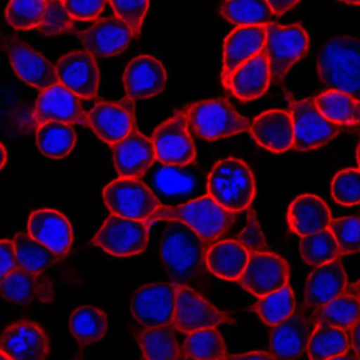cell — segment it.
Returning a JSON list of instances; mask_svg holds the SVG:
<instances>
[{"label":"cell","instance_id":"obj_1","mask_svg":"<svg viewBox=\"0 0 360 360\" xmlns=\"http://www.w3.org/2000/svg\"><path fill=\"white\" fill-rule=\"evenodd\" d=\"M141 180L162 207H179L207 196V175L195 164L179 166L156 161Z\"/></svg>","mask_w":360,"mask_h":360},{"label":"cell","instance_id":"obj_2","mask_svg":"<svg viewBox=\"0 0 360 360\" xmlns=\"http://www.w3.org/2000/svg\"><path fill=\"white\" fill-rule=\"evenodd\" d=\"M207 247L186 224L168 221L162 235L160 258L175 285H188L200 275Z\"/></svg>","mask_w":360,"mask_h":360},{"label":"cell","instance_id":"obj_3","mask_svg":"<svg viewBox=\"0 0 360 360\" xmlns=\"http://www.w3.org/2000/svg\"><path fill=\"white\" fill-rule=\"evenodd\" d=\"M321 82L330 88L360 97V39L340 34L330 38L317 55Z\"/></svg>","mask_w":360,"mask_h":360},{"label":"cell","instance_id":"obj_4","mask_svg":"<svg viewBox=\"0 0 360 360\" xmlns=\"http://www.w3.org/2000/svg\"><path fill=\"white\" fill-rule=\"evenodd\" d=\"M255 194L253 173L240 159H222L207 175V196L231 213L249 209Z\"/></svg>","mask_w":360,"mask_h":360},{"label":"cell","instance_id":"obj_5","mask_svg":"<svg viewBox=\"0 0 360 360\" xmlns=\"http://www.w3.org/2000/svg\"><path fill=\"white\" fill-rule=\"evenodd\" d=\"M235 213L226 211L211 197L192 201L179 207H160L151 218L155 221H180L190 226L207 245V249L234 223Z\"/></svg>","mask_w":360,"mask_h":360},{"label":"cell","instance_id":"obj_6","mask_svg":"<svg viewBox=\"0 0 360 360\" xmlns=\"http://www.w3.org/2000/svg\"><path fill=\"white\" fill-rule=\"evenodd\" d=\"M188 130L207 141L233 137L250 130L251 122L224 99H202L184 109Z\"/></svg>","mask_w":360,"mask_h":360},{"label":"cell","instance_id":"obj_7","mask_svg":"<svg viewBox=\"0 0 360 360\" xmlns=\"http://www.w3.org/2000/svg\"><path fill=\"white\" fill-rule=\"evenodd\" d=\"M264 53L270 67L271 82L281 84L292 67L308 52L309 35L300 23L266 25Z\"/></svg>","mask_w":360,"mask_h":360},{"label":"cell","instance_id":"obj_8","mask_svg":"<svg viewBox=\"0 0 360 360\" xmlns=\"http://www.w3.org/2000/svg\"><path fill=\"white\" fill-rule=\"evenodd\" d=\"M294 128V149L309 151L329 144L342 127L334 124L319 111L314 99H295L288 94Z\"/></svg>","mask_w":360,"mask_h":360},{"label":"cell","instance_id":"obj_9","mask_svg":"<svg viewBox=\"0 0 360 360\" xmlns=\"http://www.w3.org/2000/svg\"><path fill=\"white\" fill-rule=\"evenodd\" d=\"M103 197L111 215L126 219L149 221L162 207L141 179L120 178L105 186Z\"/></svg>","mask_w":360,"mask_h":360},{"label":"cell","instance_id":"obj_10","mask_svg":"<svg viewBox=\"0 0 360 360\" xmlns=\"http://www.w3.org/2000/svg\"><path fill=\"white\" fill-rule=\"evenodd\" d=\"M149 232L148 221L111 215L95 235L93 244L114 257H132L147 249Z\"/></svg>","mask_w":360,"mask_h":360},{"label":"cell","instance_id":"obj_11","mask_svg":"<svg viewBox=\"0 0 360 360\" xmlns=\"http://www.w3.org/2000/svg\"><path fill=\"white\" fill-rule=\"evenodd\" d=\"M158 162L166 165L194 164L197 152L184 110L160 124L152 135Z\"/></svg>","mask_w":360,"mask_h":360},{"label":"cell","instance_id":"obj_12","mask_svg":"<svg viewBox=\"0 0 360 360\" xmlns=\"http://www.w3.org/2000/svg\"><path fill=\"white\" fill-rule=\"evenodd\" d=\"M177 285L158 283L143 285L131 300L133 317L145 328L172 325L176 306Z\"/></svg>","mask_w":360,"mask_h":360},{"label":"cell","instance_id":"obj_13","mask_svg":"<svg viewBox=\"0 0 360 360\" xmlns=\"http://www.w3.org/2000/svg\"><path fill=\"white\" fill-rule=\"evenodd\" d=\"M228 314L218 310L188 285H177L176 306L172 327L180 333L188 334L201 330L215 329L231 323Z\"/></svg>","mask_w":360,"mask_h":360},{"label":"cell","instance_id":"obj_14","mask_svg":"<svg viewBox=\"0 0 360 360\" xmlns=\"http://www.w3.org/2000/svg\"><path fill=\"white\" fill-rule=\"evenodd\" d=\"M289 263L276 254L264 252L250 254L238 283L245 291L262 298L289 285Z\"/></svg>","mask_w":360,"mask_h":360},{"label":"cell","instance_id":"obj_15","mask_svg":"<svg viewBox=\"0 0 360 360\" xmlns=\"http://www.w3.org/2000/svg\"><path fill=\"white\" fill-rule=\"evenodd\" d=\"M86 123L101 141L114 145L136 128L134 101L129 99L98 101L86 113Z\"/></svg>","mask_w":360,"mask_h":360},{"label":"cell","instance_id":"obj_16","mask_svg":"<svg viewBox=\"0 0 360 360\" xmlns=\"http://www.w3.org/2000/svg\"><path fill=\"white\" fill-rule=\"evenodd\" d=\"M11 66L20 80L39 91L58 84L56 68L41 53L17 37L6 40Z\"/></svg>","mask_w":360,"mask_h":360},{"label":"cell","instance_id":"obj_17","mask_svg":"<svg viewBox=\"0 0 360 360\" xmlns=\"http://www.w3.org/2000/svg\"><path fill=\"white\" fill-rule=\"evenodd\" d=\"M55 68L59 84L80 99H94L98 94L101 72L96 58L88 51H72L63 55Z\"/></svg>","mask_w":360,"mask_h":360},{"label":"cell","instance_id":"obj_18","mask_svg":"<svg viewBox=\"0 0 360 360\" xmlns=\"http://www.w3.org/2000/svg\"><path fill=\"white\" fill-rule=\"evenodd\" d=\"M0 350L11 360H46L50 342L39 323L21 321L12 323L2 332Z\"/></svg>","mask_w":360,"mask_h":360},{"label":"cell","instance_id":"obj_19","mask_svg":"<svg viewBox=\"0 0 360 360\" xmlns=\"http://www.w3.org/2000/svg\"><path fill=\"white\" fill-rule=\"evenodd\" d=\"M84 50L93 56L112 57L124 52L134 39L130 27L116 15L95 21L78 33Z\"/></svg>","mask_w":360,"mask_h":360},{"label":"cell","instance_id":"obj_20","mask_svg":"<svg viewBox=\"0 0 360 360\" xmlns=\"http://www.w3.org/2000/svg\"><path fill=\"white\" fill-rule=\"evenodd\" d=\"M34 118L38 126L58 122L88 127L82 99L59 82L40 93L36 101Z\"/></svg>","mask_w":360,"mask_h":360},{"label":"cell","instance_id":"obj_21","mask_svg":"<svg viewBox=\"0 0 360 360\" xmlns=\"http://www.w3.org/2000/svg\"><path fill=\"white\" fill-rule=\"evenodd\" d=\"M111 149L118 175L124 179H141L158 161L153 142L137 127Z\"/></svg>","mask_w":360,"mask_h":360},{"label":"cell","instance_id":"obj_22","mask_svg":"<svg viewBox=\"0 0 360 360\" xmlns=\"http://www.w3.org/2000/svg\"><path fill=\"white\" fill-rule=\"evenodd\" d=\"M27 234L60 259L68 256L73 244L71 223L63 213L55 209L33 211L27 222Z\"/></svg>","mask_w":360,"mask_h":360},{"label":"cell","instance_id":"obj_23","mask_svg":"<svg viewBox=\"0 0 360 360\" xmlns=\"http://www.w3.org/2000/svg\"><path fill=\"white\" fill-rule=\"evenodd\" d=\"M168 74L162 61L151 55H141L127 66L124 85L127 99L131 101L150 99L166 88Z\"/></svg>","mask_w":360,"mask_h":360},{"label":"cell","instance_id":"obj_24","mask_svg":"<svg viewBox=\"0 0 360 360\" xmlns=\"http://www.w3.org/2000/svg\"><path fill=\"white\" fill-rule=\"evenodd\" d=\"M315 325L311 316L294 313L273 327L270 335L271 354L281 360H293L302 356L308 348Z\"/></svg>","mask_w":360,"mask_h":360},{"label":"cell","instance_id":"obj_25","mask_svg":"<svg viewBox=\"0 0 360 360\" xmlns=\"http://www.w3.org/2000/svg\"><path fill=\"white\" fill-rule=\"evenodd\" d=\"M249 131L258 145L273 154H283L293 148V122L287 110L262 112L254 118Z\"/></svg>","mask_w":360,"mask_h":360},{"label":"cell","instance_id":"obj_26","mask_svg":"<svg viewBox=\"0 0 360 360\" xmlns=\"http://www.w3.org/2000/svg\"><path fill=\"white\" fill-rule=\"evenodd\" d=\"M348 287V277L340 259L315 268L307 279L304 306L317 310L344 295Z\"/></svg>","mask_w":360,"mask_h":360},{"label":"cell","instance_id":"obj_27","mask_svg":"<svg viewBox=\"0 0 360 360\" xmlns=\"http://www.w3.org/2000/svg\"><path fill=\"white\" fill-rule=\"evenodd\" d=\"M0 296L19 306L49 304L54 300V285L44 274L17 268L0 283Z\"/></svg>","mask_w":360,"mask_h":360},{"label":"cell","instance_id":"obj_28","mask_svg":"<svg viewBox=\"0 0 360 360\" xmlns=\"http://www.w3.org/2000/svg\"><path fill=\"white\" fill-rule=\"evenodd\" d=\"M266 37V25L237 27L226 36L224 44L222 84L243 63L264 51Z\"/></svg>","mask_w":360,"mask_h":360},{"label":"cell","instance_id":"obj_29","mask_svg":"<svg viewBox=\"0 0 360 360\" xmlns=\"http://www.w3.org/2000/svg\"><path fill=\"white\" fill-rule=\"evenodd\" d=\"M271 84L270 67L264 51L235 70L224 86L243 101L259 99Z\"/></svg>","mask_w":360,"mask_h":360},{"label":"cell","instance_id":"obj_30","mask_svg":"<svg viewBox=\"0 0 360 360\" xmlns=\"http://www.w3.org/2000/svg\"><path fill=\"white\" fill-rule=\"evenodd\" d=\"M290 230L298 236L306 237L329 230L332 213L325 201L312 194H304L292 201L288 209Z\"/></svg>","mask_w":360,"mask_h":360},{"label":"cell","instance_id":"obj_31","mask_svg":"<svg viewBox=\"0 0 360 360\" xmlns=\"http://www.w3.org/2000/svg\"><path fill=\"white\" fill-rule=\"evenodd\" d=\"M249 258V252L238 241H219L207 249L205 266L218 278L238 281L247 268Z\"/></svg>","mask_w":360,"mask_h":360},{"label":"cell","instance_id":"obj_32","mask_svg":"<svg viewBox=\"0 0 360 360\" xmlns=\"http://www.w3.org/2000/svg\"><path fill=\"white\" fill-rule=\"evenodd\" d=\"M69 327L80 346H90L105 338L109 330V321L101 309L84 306L72 313Z\"/></svg>","mask_w":360,"mask_h":360},{"label":"cell","instance_id":"obj_33","mask_svg":"<svg viewBox=\"0 0 360 360\" xmlns=\"http://www.w3.org/2000/svg\"><path fill=\"white\" fill-rule=\"evenodd\" d=\"M77 141L73 125L49 122L38 126L36 145L46 158L63 159L71 154Z\"/></svg>","mask_w":360,"mask_h":360},{"label":"cell","instance_id":"obj_34","mask_svg":"<svg viewBox=\"0 0 360 360\" xmlns=\"http://www.w3.org/2000/svg\"><path fill=\"white\" fill-rule=\"evenodd\" d=\"M137 342L146 360H179L181 348L172 325L146 328L137 336Z\"/></svg>","mask_w":360,"mask_h":360},{"label":"cell","instance_id":"obj_35","mask_svg":"<svg viewBox=\"0 0 360 360\" xmlns=\"http://www.w3.org/2000/svg\"><path fill=\"white\" fill-rule=\"evenodd\" d=\"M319 111L340 126L360 125V99L338 90H327L315 97Z\"/></svg>","mask_w":360,"mask_h":360},{"label":"cell","instance_id":"obj_36","mask_svg":"<svg viewBox=\"0 0 360 360\" xmlns=\"http://www.w3.org/2000/svg\"><path fill=\"white\" fill-rule=\"evenodd\" d=\"M13 242L16 253L17 268L27 272L44 274L60 259L29 234L18 232L15 235Z\"/></svg>","mask_w":360,"mask_h":360},{"label":"cell","instance_id":"obj_37","mask_svg":"<svg viewBox=\"0 0 360 360\" xmlns=\"http://www.w3.org/2000/svg\"><path fill=\"white\" fill-rule=\"evenodd\" d=\"M350 350L348 331L319 323L315 325L307 352L310 360H329Z\"/></svg>","mask_w":360,"mask_h":360},{"label":"cell","instance_id":"obj_38","mask_svg":"<svg viewBox=\"0 0 360 360\" xmlns=\"http://www.w3.org/2000/svg\"><path fill=\"white\" fill-rule=\"evenodd\" d=\"M311 318L315 325L325 323L349 331L360 319V302L354 296L344 294L333 302L313 311Z\"/></svg>","mask_w":360,"mask_h":360},{"label":"cell","instance_id":"obj_39","mask_svg":"<svg viewBox=\"0 0 360 360\" xmlns=\"http://www.w3.org/2000/svg\"><path fill=\"white\" fill-rule=\"evenodd\" d=\"M224 18L238 27L268 25L276 23L268 1H226L220 8Z\"/></svg>","mask_w":360,"mask_h":360},{"label":"cell","instance_id":"obj_40","mask_svg":"<svg viewBox=\"0 0 360 360\" xmlns=\"http://www.w3.org/2000/svg\"><path fill=\"white\" fill-rule=\"evenodd\" d=\"M181 355L191 360H224L228 354L226 342L219 331L207 329L186 336Z\"/></svg>","mask_w":360,"mask_h":360},{"label":"cell","instance_id":"obj_41","mask_svg":"<svg viewBox=\"0 0 360 360\" xmlns=\"http://www.w3.org/2000/svg\"><path fill=\"white\" fill-rule=\"evenodd\" d=\"M296 300L290 285L258 298L252 309L259 318L270 327H275L295 313Z\"/></svg>","mask_w":360,"mask_h":360},{"label":"cell","instance_id":"obj_42","mask_svg":"<svg viewBox=\"0 0 360 360\" xmlns=\"http://www.w3.org/2000/svg\"><path fill=\"white\" fill-rule=\"evenodd\" d=\"M300 251L302 260L314 268L325 266L342 257L340 247L329 230L302 237Z\"/></svg>","mask_w":360,"mask_h":360},{"label":"cell","instance_id":"obj_43","mask_svg":"<svg viewBox=\"0 0 360 360\" xmlns=\"http://www.w3.org/2000/svg\"><path fill=\"white\" fill-rule=\"evenodd\" d=\"M46 1H11L6 8V19L8 25L15 30L38 29L44 19Z\"/></svg>","mask_w":360,"mask_h":360},{"label":"cell","instance_id":"obj_44","mask_svg":"<svg viewBox=\"0 0 360 360\" xmlns=\"http://www.w3.org/2000/svg\"><path fill=\"white\" fill-rule=\"evenodd\" d=\"M329 230L340 247V255L360 252V220L357 216H347L332 220Z\"/></svg>","mask_w":360,"mask_h":360},{"label":"cell","instance_id":"obj_45","mask_svg":"<svg viewBox=\"0 0 360 360\" xmlns=\"http://www.w3.org/2000/svg\"><path fill=\"white\" fill-rule=\"evenodd\" d=\"M331 194L342 206L360 204V169L347 168L336 173L332 180Z\"/></svg>","mask_w":360,"mask_h":360},{"label":"cell","instance_id":"obj_46","mask_svg":"<svg viewBox=\"0 0 360 360\" xmlns=\"http://www.w3.org/2000/svg\"><path fill=\"white\" fill-rule=\"evenodd\" d=\"M74 19L68 12L65 1L51 0L46 1L44 19L38 31L46 35H58L70 31L73 27Z\"/></svg>","mask_w":360,"mask_h":360},{"label":"cell","instance_id":"obj_47","mask_svg":"<svg viewBox=\"0 0 360 360\" xmlns=\"http://www.w3.org/2000/svg\"><path fill=\"white\" fill-rule=\"evenodd\" d=\"M110 6L132 31L134 38H139L143 29V20L150 8L149 1H110Z\"/></svg>","mask_w":360,"mask_h":360},{"label":"cell","instance_id":"obj_48","mask_svg":"<svg viewBox=\"0 0 360 360\" xmlns=\"http://www.w3.org/2000/svg\"><path fill=\"white\" fill-rule=\"evenodd\" d=\"M237 241L249 252V254L268 252L266 237L256 217L255 211H250L247 217V223L237 237Z\"/></svg>","mask_w":360,"mask_h":360},{"label":"cell","instance_id":"obj_49","mask_svg":"<svg viewBox=\"0 0 360 360\" xmlns=\"http://www.w3.org/2000/svg\"><path fill=\"white\" fill-rule=\"evenodd\" d=\"M105 4V1H65V8L72 18L82 21L98 18Z\"/></svg>","mask_w":360,"mask_h":360},{"label":"cell","instance_id":"obj_50","mask_svg":"<svg viewBox=\"0 0 360 360\" xmlns=\"http://www.w3.org/2000/svg\"><path fill=\"white\" fill-rule=\"evenodd\" d=\"M16 268L14 242L13 240H0V283Z\"/></svg>","mask_w":360,"mask_h":360},{"label":"cell","instance_id":"obj_51","mask_svg":"<svg viewBox=\"0 0 360 360\" xmlns=\"http://www.w3.org/2000/svg\"><path fill=\"white\" fill-rule=\"evenodd\" d=\"M224 360H276L271 353L264 351H253L245 354L226 355Z\"/></svg>","mask_w":360,"mask_h":360},{"label":"cell","instance_id":"obj_52","mask_svg":"<svg viewBox=\"0 0 360 360\" xmlns=\"http://www.w3.org/2000/svg\"><path fill=\"white\" fill-rule=\"evenodd\" d=\"M298 4L300 1H285V0H270L268 1L269 6L276 17L281 16L288 11L295 8Z\"/></svg>","mask_w":360,"mask_h":360},{"label":"cell","instance_id":"obj_53","mask_svg":"<svg viewBox=\"0 0 360 360\" xmlns=\"http://www.w3.org/2000/svg\"><path fill=\"white\" fill-rule=\"evenodd\" d=\"M350 349H352L356 359L360 360V319L348 331Z\"/></svg>","mask_w":360,"mask_h":360},{"label":"cell","instance_id":"obj_54","mask_svg":"<svg viewBox=\"0 0 360 360\" xmlns=\"http://www.w3.org/2000/svg\"><path fill=\"white\" fill-rule=\"evenodd\" d=\"M347 292H348L349 295L354 296L360 302V280L347 287Z\"/></svg>","mask_w":360,"mask_h":360},{"label":"cell","instance_id":"obj_55","mask_svg":"<svg viewBox=\"0 0 360 360\" xmlns=\"http://www.w3.org/2000/svg\"><path fill=\"white\" fill-rule=\"evenodd\" d=\"M6 161H8V152L4 144L0 142V171L6 166Z\"/></svg>","mask_w":360,"mask_h":360},{"label":"cell","instance_id":"obj_56","mask_svg":"<svg viewBox=\"0 0 360 360\" xmlns=\"http://www.w3.org/2000/svg\"><path fill=\"white\" fill-rule=\"evenodd\" d=\"M329 360H359L356 359L354 354H349V353H346V354L340 355V356L333 357V359Z\"/></svg>","mask_w":360,"mask_h":360},{"label":"cell","instance_id":"obj_57","mask_svg":"<svg viewBox=\"0 0 360 360\" xmlns=\"http://www.w3.org/2000/svg\"><path fill=\"white\" fill-rule=\"evenodd\" d=\"M340 4L346 6H360V1H342Z\"/></svg>","mask_w":360,"mask_h":360},{"label":"cell","instance_id":"obj_58","mask_svg":"<svg viewBox=\"0 0 360 360\" xmlns=\"http://www.w3.org/2000/svg\"><path fill=\"white\" fill-rule=\"evenodd\" d=\"M356 160H357V163H359V169H360V141H359V145H357Z\"/></svg>","mask_w":360,"mask_h":360},{"label":"cell","instance_id":"obj_59","mask_svg":"<svg viewBox=\"0 0 360 360\" xmlns=\"http://www.w3.org/2000/svg\"><path fill=\"white\" fill-rule=\"evenodd\" d=\"M0 360H11V359H8V357L6 356V355L4 354V353L2 352L1 350H0Z\"/></svg>","mask_w":360,"mask_h":360},{"label":"cell","instance_id":"obj_60","mask_svg":"<svg viewBox=\"0 0 360 360\" xmlns=\"http://www.w3.org/2000/svg\"><path fill=\"white\" fill-rule=\"evenodd\" d=\"M71 360H84L82 359H80V357H75V359H71Z\"/></svg>","mask_w":360,"mask_h":360},{"label":"cell","instance_id":"obj_61","mask_svg":"<svg viewBox=\"0 0 360 360\" xmlns=\"http://www.w3.org/2000/svg\"><path fill=\"white\" fill-rule=\"evenodd\" d=\"M359 220H360V211H359Z\"/></svg>","mask_w":360,"mask_h":360}]
</instances>
